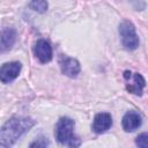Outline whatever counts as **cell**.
Returning a JSON list of instances; mask_svg holds the SVG:
<instances>
[{"instance_id": "1", "label": "cell", "mask_w": 148, "mask_h": 148, "mask_svg": "<svg viewBox=\"0 0 148 148\" xmlns=\"http://www.w3.org/2000/svg\"><path fill=\"white\" fill-rule=\"evenodd\" d=\"M34 125L35 121L29 117H12L0 128V146H13Z\"/></svg>"}, {"instance_id": "2", "label": "cell", "mask_w": 148, "mask_h": 148, "mask_svg": "<svg viewBox=\"0 0 148 148\" xmlns=\"http://www.w3.org/2000/svg\"><path fill=\"white\" fill-rule=\"evenodd\" d=\"M74 120L68 117H62L58 120L56 125L54 135L59 143L68 147H79L80 140L74 134Z\"/></svg>"}, {"instance_id": "3", "label": "cell", "mask_w": 148, "mask_h": 148, "mask_svg": "<svg viewBox=\"0 0 148 148\" xmlns=\"http://www.w3.org/2000/svg\"><path fill=\"white\" fill-rule=\"evenodd\" d=\"M119 35H120L121 44L125 49L135 50L139 46L140 40H139L138 35H136L135 27L131 21L124 20L119 24Z\"/></svg>"}, {"instance_id": "4", "label": "cell", "mask_w": 148, "mask_h": 148, "mask_svg": "<svg viewBox=\"0 0 148 148\" xmlns=\"http://www.w3.org/2000/svg\"><path fill=\"white\" fill-rule=\"evenodd\" d=\"M124 77L127 81V83H126L127 91H130L131 94L141 96L143 88L146 86V81H145L143 76L139 73H131L130 71H125Z\"/></svg>"}, {"instance_id": "5", "label": "cell", "mask_w": 148, "mask_h": 148, "mask_svg": "<svg viewBox=\"0 0 148 148\" xmlns=\"http://www.w3.org/2000/svg\"><path fill=\"white\" fill-rule=\"evenodd\" d=\"M21 62L12 61L6 62L0 67V81L2 83H9L14 81L21 72Z\"/></svg>"}, {"instance_id": "6", "label": "cell", "mask_w": 148, "mask_h": 148, "mask_svg": "<svg viewBox=\"0 0 148 148\" xmlns=\"http://www.w3.org/2000/svg\"><path fill=\"white\" fill-rule=\"evenodd\" d=\"M34 53L36 58L43 64L50 62L52 59V47L50 43L45 39H39L36 42L34 46Z\"/></svg>"}, {"instance_id": "7", "label": "cell", "mask_w": 148, "mask_h": 148, "mask_svg": "<svg viewBox=\"0 0 148 148\" xmlns=\"http://www.w3.org/2000/svg\"><path fill=\"white\" fill-rule=\"evenodd\" d=\"M59 65H60V69L62 72V74H65L68 77H76L77 74L80 73V64L76 59L69 58V57H65L62 56L59 60Z\"/></svg>"}, {"instance_id": "8", "label": "cell", "mask_w": 148, "mask_h": 148, "mask_svg": "<svg viewBox=\"0 0 148 148\" xmlns=\"http://www.w3.org/2000/svg\"><path fill=\"white\" fill-rule=\"evenodd\" d=\"M112 126V117L110 113L101 112L97 113L92 121V130L95 133H104Z\"/></svg>"}, {"instance_id": "9", "label": "cell", "mask_w": 148, "mask_h": 148, "mask_svg": "<svg viewBox=\"0 0 148 148\" xmlns=\"http://www.w3.org/2000/svg\"><path fill=\"white\" fill-rule=\"evenodd\" d=\"M121 125L125 132H133L141 126V116L135 111H128L123 117Z\"/></svg>"}, {"instance_id": "10", "label": "cell", "mask_w": 148, "mask_h": 148, "mask_svg": "<svg viewBox=\"0 0 148 148\" xmlns=\"http://www.w3.org/2000/svg\"><path fill=\"white\" fill-rule=\"evenodd\" d=\"M16 40V30L13 28H3L0 31V52L9 50Z\"/></svg>"}, {"instance_id": "11", "label": "cell", "mask_w": 148, "mask_h": 148, "mask_svg": "<svg viewBox=\"0 0 148 148\" xmlns=\"http://www.w3.org/2000/svg\"><path fill=\"white\" fill-rule=\"evenodd\" d=\"M30 9L37 13H45L49 8V3L46 0H31L29 3Z\"/></svg>"}, {"instance_id": "12", "label": "cell", "mask_w": 148, "mask_h": 148, "mask_svg": "<svg viewBox=\"0 0 148 148\" xmlns=\"http://www.w3.org/2000/svg\"><path fill=\"white\" fill-rule=\"evenodd\" d=\"M135 143H136V146H139L141 148H147L148 147V134L147 133L140 134L135 139Z\"/></svg>"}, {"instance_id": "13", "label": "cell", "mask_w": 148, "mask_h": 148, "mask_svg": "<svg viewBox=\"0 0 148 148\" xmlns=\"http://www.w3.org/2000/svg\"><path fill=\"white\" fill-rule=\"evenodd\" d=\"M49 143H50L49 140H46L45 138H39L36 141L31 142L30 143V147H46Z\"/></svg>"}]
</instances>
